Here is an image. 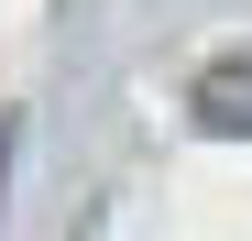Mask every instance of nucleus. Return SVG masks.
<instances>
[{"mask_svg": "<svg viewBox=\"0 0 252 241\" xmlns=\"http://www.w3.org/2000/svg\"><path fill=\"white\" fill-rule=\"evenodd\" d=\"M0 165H11V132H0Z\"/></svg>", "mask_w": 252, "mask_h": 241, "instance_id": "f03ea898", "label": "nucleus"}, {"mask_svg": "<svg viewBox=\"0 0 252 241\" xmlns=\"http://www.w3.org/2000/svg\"><path fill=\"white\" fill-rule=\"evenodd\" d=\"M187 110H197V132H220V143H252V55H220V66H197Z\"/></svg>", "mask_w": 252, "mask_h": 241, "instance_id": "f257e3e1", "label": "nucleus"}]
</instances>
